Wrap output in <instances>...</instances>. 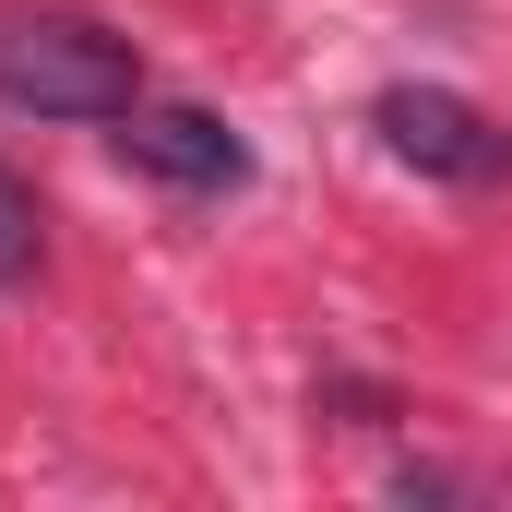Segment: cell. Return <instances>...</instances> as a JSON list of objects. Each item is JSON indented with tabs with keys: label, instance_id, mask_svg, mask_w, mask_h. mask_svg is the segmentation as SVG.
<instances>
[{
	"label": "cell",
	"instance_id": "1",
	"mask_svg": "<svg viewBox=\"0 0 512 512\" xmlns=\"http://www.w3.org/2000/svg\"><path fill=\"white\" fill-rule=\"evenodd\" d=\"M131 96H143V60L96 12H60V0L0 12V108H24V120H120Z\"/></svg>",
	"mask_w": 512,
	"mask_h": 512
},
{
	"label": "cell",
	"instance_id": "2",
	"mask_svg": "<svg viewBox=\"0 0 512 512\" xmlns=\"http://www.w3.org/2000/svg\"><path fill=\"white\" fill-rule=\"evenodd\" d=\"M370 120H382V143L417 167V179H453V191L512 179V131L489 120V108H465V96H441V84H393Z\"/></svg>",
	"mask_w": 512,
	"mask_h": 512
},
{
	"label": "cell",
	"instance_id": "3",
	"mask_svg": "<svg viewBox=\"0 0 512 512\" xmlns=\"http://www.w3.org/2000/svg\"><path fill=\"white\" fill-rule=\"evenodd\" d=\"M120 155L143 179H167V191H239L251 179V143L215 120V108H120Z\"/></svg>",
	"mask_w": 512,
	"mask_h": 512
},
{
	"label": "cell",
	"instance_id": "4",
	"mask_svg": "<svg viewBox=\"0 0 512 512\" xmlns=\"http://www.w3.org/2000/svg\"><path fill=\"white\" fill-rule=\"evenodd\" d=\"M12 274H36V191L0 167V286H12Z\"/></svg>",
	"mask_w": 512,
	"mask_h": 512
}]
</instances>
